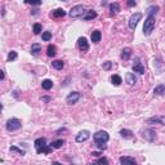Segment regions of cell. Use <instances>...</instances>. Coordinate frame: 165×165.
<instances>
[{
  "instance_id": "obj_44",
  "label": "cell",
  "mask_w": 165,
  "mask_h": 165,
  "mask_svg": "<svg viewBox=\"0 0 165 165\" xmlns=\"http://www.w3.org/2000/svg\"><path fill=\"white\" fill-rule=\"evenodd\" d=\"M92 165H97V164H92Z\"/></svg>"
},
{
  "instance_id": "obj_39",
  "label": "cell",
  "mask_w": 165,
  "mask_h": 165,
  "mask_svg": "<svg viewBox=\"0 0 165 165\" xmlns=\"http://www.w3.org/2000/svg\"><path fill=\"white\" fill-rule=\"evenodd\" d=\"M4 78H5V74H4V71H3V70H0V80H4Z\"/></svg>"
},
{
  "instance_id": "obj_23",
  "label": "cell",
  "mask_w": 165,
  "mask_h": 165,
  "mask_svg": "<svg viewBox=\"0 0 165 165\" xmlns=\"http://www.w3.org/2000/svg\"><path fill=\"white\" fill-rule=\"evenodd\" d=\"M52 66H53V68H56V70H62V68L65 67V62L61 61V59H57V61L52 62Z\"/></svg>"
},
{
  "instance_id": "obj_36",
  "label": "cell",
  "mask_w": 165,
  "mask_h": 165,
  "mask_svg": "<svg viewBox=\"0 0 165 165\" xmlns=\"http://www.w3.org/2000/svg\"><path fill=\"white\" fill-rule=\"evenodd\" d=\"M126 4H128V7H136L137 3L134 1V0H128V3H126Z\"/></svg>"
},
{
  "instance_id": "obj_27",
  "label": "cell",
  "mask_w": 165,
  "mask_h": 165,
  "mask_svg": "<svg viewBox=\"0 0 165 165\" xmlns=\"http://www.w3.org/2000/svg\"><path fill=\"white\" fill-rule=\"evenodd\" d=\"M159 9H160V8H159V5H152V7H150L147 9V14L148 16H155L156 13L159 12Z\"/></svg>"
},
{
  "instance_id": "obj_26",
  "label": "cell",
  "mask_w": 165,
  "mask_h": 165,
  "mask_svg": "<svg viewBox=\"0 0 165 165\" xmlns=\"http://www.w3.org/2000/svg\"><path fill=\"white\" fill-rule=\"evenodd\" d=\"M130 54H132V49L130 48H124L123 53H121V58L124 59V61H128L129 57H130Z\"/></svg>"
},
{
  "instance_id": "obj_4",
  "label": "cell",
  "mask_w": 165,
  "mask_h": 165,
  "mask_svg": "<svg viewBox=\"0 0 165 165\" xmlns=\"http://www.w3.org/2000/svg\"><path fill=\"white\" fill-rule=\"evenodd\" d=\"M7 130L8 132H16L18 130V129L22 126V123L20 119H16V117H13V119H9L7 121Z\"/></svg>"
},
{
  "instance_id": "obj_31",
  "label": "cell",
  "mask_w": 165,
  "mask_h": 165,
  "mask_svg": "<svg viewBox=\"0 0 165 165\" xmlns=\"http://www.w3.org/2000/svg\"><path fill=\"white\" fill-rule=\"evenodd\" d=\"M41 30H43V27H41V23H35L34 26H32V31H34V34H36V35L40 34Z\"/></svg>"
},
{
  "instance_id": "obj_7",
  "label": "cell",
  "mask_w": 165,
  "mask_h": 165,
  "mask_svg": "<svg viewBox=\"0 0 165 165\" xmlns=\"http://www.w3.org/2000/svg\"><path fill=\"white\" fill-rule=\"evenodd\" d=\"M133 71H134V72H137V74H139V75H143V74L146 72L145 66L142 65V62L139 61L138 57L136 58V62L133 63Z\"/></svg>"
},
{
  "instance_id": "obj_12",
  "label": "cell",
  "mask_w": 165,
  "mask_h": 165,
  "mask_svg": "<svg viewBox=\"0 0 165 165\" xmlns=\"http://www.w3.org/2000/svg\"><path fill=\"white\" fill-rule=\"evenodd\" d=\"M101 38H102V32L100 31V30H94V31L92 32V35H90V39H92L93 43L98 44L101 41Z\"/></svg>"
},
{
  "instance_id": "obj_34",
  "label": "cell",
  "mask_w": 165,
  "mask_h": 165,
  "mask_svg": "<svg viewBox=\"0 0 165 165\" xmlns=\"http://www.w3.org/2000/svg\"><path fill=\"white\" fill-rule=\"evenodd\" d=\"M95 164L97 165H108V160H107L106 158H100Z\"/></svg>"
},
{
  "instance_id": "obj_9",
  "label": "cell",
  "mask_w": 165,
  "mask_h": 165,
  "mask_svg": "<svg viewBox=\"0 0 165 165\" xmlns=\"http://www.w3.org/2000/svg\"><path fill=\"white\" fill-rule=\"evenodd\" d=\"M78 48L80 49L81 52H88L89 50V43H88L87 38H79L78 40Z\"/></svg>"
},
{
  "instance_id": "obj_14",
  "label": "cell",
  "mask_w": 165,
  "mask_h": 165,
  "mask_svg": "<svg viewBox=\"0 0 165 165\" xmlns=\"http://www.w3.org/2000/svg\"><path fill=\"white\" fill-rule=\"evenodd\" d=\"M34 145H35V148H36V152H39L41 148L46 146V139L45 138H38Z\"/></svg>"
},
{
  "instance_id": "obj_22",
  "label": "cell",
  "mask_w": 165,
  "mask_h": 165,
  "mask_svg": "<svg viewBox=\"0 0 165 165\" xmlns=\"http://www.w3.org/2000/svg\"><path fill=\"white\" fill-rule=\"evenodd\" d=\"M164 93H165V85L164 84L158 85V87L153 89V94H156V95H163Z\"/></svg>"
},
{
  "instance_id": "obj_38",
  "label": "cell",
  "mask_w": 165,
  "mask_h": 165,
  "mask_svg": "<svg viewBox=\"0 0 165 165\" xmlns=\"http://www.w3.org/2000/svg\"><path fill=\"white\" fill-rule=\"evenodd\" d=\"M26 4H30V5H40L41 1H26Z\"/></svg>"
},
{
  "instance_id": "obj_16",
  "label": "cell",
  "mask_w": 165,
  "mask_h": 165,
  "mask_svg": "<svg viewBox=\"0 0 165 165\" xmlns=\"http://www.w3.org/2000/svg\"><path fill=\"white\" fill-rule=\"evenodd\" d=\"M120 136L125 139H132L134 137V133L130 129H121V130H120Z\"/></svg>"
},
{
  "instance_id": "obj_6",
  "label": "cell",
  "mask_w": 165,
  "mask_h": 165,
  "mask_svg": "<svg viewBox=\"0 0 165 165\" xmlns=\"http://www.w3.org/2000/svg\"><path fill=\"white\" fill-rule=\"evenodd\" d=\"M80 93L79 92H71L70 94L66 97V103L67 104H75L76 102H78L79 100H80Z\"/></svg>"
},
{
  "instance_id": "obj_40",
  "label": "cell",
  "mask_w": 165,
  "mask_h": 165,
  "mask_svg": "<svg viewBox=\"0 0 165 165\" xmlns=\"http://www.w3.org/2000/svg\"><path fill=\"white\" fill-rule=\"evenodd\" d=\"M101 152H97V151H94V152H92V156H94V158H100Z\"/></svg>"
},
{
  "instance_id": "obj_41",
  "label": "cell",
  "mask_w": 165,
  "mask_h": 165,
  "mask_svg": "<svg viewBox=\"0 0 165 165\" xmlns=\"http://www.w3.org/2000/svg\"><path fill=\"white\" fill-rule=\"evenodd\" d=\"M41 100H43V101H45V102H49V101H50V98H49V97H43V98H41Z\"/></svg>"
},
{
  "instance_id": "obj_10",
  "label": "cell",
  "mask_w": 165,
  "mask_h": 165,
  "mask_svg": "<svg viewBox=\"0 0 165 165\" xmlns=\"http://www.w3.org/2000/svg\"><path fill=\"white\" fill-rule=\"evenodd\" d=\"M142 136H143V138L147 139L148 142H153L155 141V138H156V133H155L153 129H145Z\"/></svg>"
},
{
  "instance_id": "obj_42",
  "label": "cell",
  "mask_w": 165,
  "mask_h": 165,
  "mask_svg": "<svg viewBox=\"0 0 165 165\" xmlns=\"http://www.w3.org/2000/svg\"><path fill=\"white\" fill-rule=\"evenodd\" d=\"M52 165H62V164H59L58 161H53V163H52Z\"/></svg>"
},
{
  "instance_id": "obj_13",
  "label": "cell",
  "mask_w": 165,
  "mask_h": 165,
  "mask_svg": "<svg viewBox=\"0 0 165 165\" xmlns=\"http://www.w3.org/2000/svg\"><path fill=\"white\" fill-rule=\"evenodd\" d=\"M125 81H126V84H129V85H136V82H137V76L134 75L133 72H128L125 75Z\"/></svg>"
},
{
  "instance_id": "obj_21",
  "label": "cell",
  "mask_w": 165,
  "mask_h": 165,
  "mask_svg": "<svg viewBox=\"0 0 165 165\" xmlns=\"http://www.w3.org/2000/svg\"><path fill=\"white\" fill-rule=\"evenodd\" d=\"M52 87H53V81L49 80V79H45V80H43V82H41V88H43L44 90L52 89Z\"/></svg>"
},
{
  "instance_id": "obj_15",
  "label": "cell",
  "mask_w": 165,
  "mask_h": 165,
  "mask_svg": "<svg viewBox=\"0 0 165 165\" xmlns=\"http://www.w3.org/2000/svg\"><path fill=\"white\" fill-rule=\"evenodd\" d=\"M97 17V12H95V10H87V12H85V14L82 16V20L84 21H90V20H94V18Z\"/></svg>"
},
{
  "instance_id": "obj_29",
  "label": "cell",
  "mask_w": 165,
  "mask_h": 165,
  "mask_svg": "<svg viewBox=\"0 0 165 165\" xmlns=\"http://www.w3.org/2000/svg\"><path fill=\"white\" fill-rule=\"evenodd\" d=\"M17 52H14V50H12V52H9L8 53V57H7V59H8V62H12V61H14V59H17Z\"/></svg>"
},
{
  "instance_id": "obj_43",
  "label": "cell",
  "mask_w": 165,
  "mask_h": 165,
  "mask_svg": "<svg viewBox=\"0 0 165 165\" xmlns=\"http://www.w3.org/2000/svg\"><path fill=\"white\" fill-rule=\"evenodd\" d=\"M1 110H3V104L0 103V111H1Z\"/></svg>"
},
{
  "instance_id": "obj_17",
  "label": "cell",
  "mask_w": 165,
  "mask_h": 165,
  "mask_svg": "<svg viewBox=\"0 0 165 165\" xmlns=\"http://www.w3.org/2000/svg\"><path fill=\"white\" fill-rule=\"evenodd\" d=\"M30 52H31L32 56H38V54L41 52V45L39 43H34L31 45V50H30Z\"/></svg>"
},
{
  "instance_id": "obj_3",
  "label": "cell",
  "mask_w": 165,
  "mask_h": 165,
  "mask_svg": "<svg viewBox=\"0 0 165 165\" xmlns=\"http://www.w3.org/2000/svg\"><path fill=\"white\" fill-rule=\"evenodd\" d=\"M85 8L84 5H75V7L71 8V10L68 12V16L71 18H79V17H82L85 14Z\"/></svg>"
},
{
  "instance_id": "obj_11",
  "label": "cell",
  "mask_w": 165,
  "mask_h": 165,
  "mask_svg": "<svg viewBox=\"0 0 165 165\" xmlns=\"http://www.w3.org/2000/svg\"><path fill=\"white\" fill-rule=\"evenodd\" d=\"M119 161L121 165H137L136 159L132 158V156H121L119 159Z\"/></svg>"
},
{
  "instance_id": "obj_28",
  "label": "cell",
  "mask_w": 165,
  "mask_h": 165,
  "mask_svg": "<svg viewBox=\"0 0 165 165\" xmlns=\"http://www.w3.org/2000/svg\"><path fill=\"white\" fill-rule=\"evenodd\" d=\"M65 143H66L65 139H57V141L52 142V148H61Z\"/></svg>"
},
{
  "instance_id": "obj_35",
  "label": "cell",
  "mask_w": 165,
  "mask_h": 165,
  "mask_svg": "<svg viewBox=\"0 0 165 165\" xmlns=\"http://www.w3.org/2000/svg\"><path fill=\"white\" fill-rule=\"evenodd\" d=\"M111 66H112V62H110V61L104 62L103 63V70H110V68H111Z\"/></svg>"
},
{
  "instance_id": "obj_8",
  "label": "cell",
  "mask_w": 165,
  "mask_h": 165,
  "mask_svg": "<svg viewBox=\"0 0 165 165\" xmlns=\"http://www.w3.org/2000/svg\"><path fill=\"white\" fill-rule=\"evenodd\" d=\"M89 137H90L89 130H81V132H79V133L76 134L75 141L78 142V143H81V142H85L87 139H89Z\"/></svg>"
},
{
  "instance_id": "obj_30",
  "label": "cell",
  "mask_w": 165,
  "mask_h": 165,
  "mask_svg": "<svg viewBox=\"0 0 165 165\" xmlns=\"http://www.w3.org/2000/svg\"><path fill=\"white\" fill-rule=\"evenodd\" d=\"M41 39L44 41H49L52 39V32L50 31H44L43 34H41Z\"/></svg>"
},
{
  "instance_id": "obj_18",
  "label": "cell",
  "mask_w": 165,
  "mask_h": 165,
  "mask_svg": "<svg viewBox=\"0 0 165 165\" xmlns=\"http://www.w3.org/2000/svg\"><path fill=\"white\" fill-rule=\"evenodd\" d=\"M52 16H53L54 18H62V17H65V16H66V12L62 9V8H57V9L53 10Z\"/></svg>"
},
{
  "instance_id": "obj_32",
  "label": "cell",
  "mask_w": 165,
  "mask_h": 165,
  "mask_svg": "<svg viewBox=\"0 0 165 165\" xmlns=\"http://www.w3.org/2000/svg\"><path fill=\"white\" fill-rule=\"evenodd\" d=\"M52 150H53V148H52L50 146H48V145H46L45 147H43V148H41V150H40L38 153H50V152H52Z\"/></svg>"
},
{
  "instance_id": "obj_37",
  "label": "cell",
  "mask_w": 165,
  "mask_h": 165,
  "mask_svg": "<svg viewBox=\"0 0 165 165\" xmlns=\"http://www.w3.org/2000/svg\"><path fill=\"white\" fill-rule=\"evenodd\" d=\"M97 147L100 148V150H106V148H107V145H106V143H100V145H97Z\"/></svg>"
},
{
  "instance_id": "obj_19",
  "label": "cell",
  "mask_w": 165,
  "mask_h": 165,
  "mask_svg": "<svg viewBox=\"0 0 165 165\" xmlns=\"http://www.w3.org/2000/svg\"><path fill=\"white\" fill-rule=\"evenodd\" d=\"M108 9H110V13H111V14H116V13L120 10L119 3H111V4L108 5Z\"/></svg>"
},
{
  "instance_id": "obj_20",
  "label": "cell",
  "mask_w": 165,
  "mask_h": 165,
  "mask_svg": "<svg viewBox=\"0 0 165 165\" xmlns=\"http://www.w3.org/2000/svg\"><path fill=\"white\" fill-rule=\"evenodd\" d=\"M148 123L150 124H160V125H164V117L163 116H153L148 119Z\"/></svg>"
},
{
  "instance_id": "obj_1",
  "label": "cell",
  "mask_w": 165,
  "mask_h": 165,
  "mask_svg": "<svg viewBox=\"0 0 165 165\" xmlns=\"http://www.w3.org/2000/svg\"><path fill=\"white\" fill-rule=\"evenodd\" d=\"M155 16H147V18H146L145 21V25H143V34L146 36H148V35H151V32L153 31V29H155Z\"/></svg>"
},
{
  "instance_id": "obj_25",
  "label": "cell",
  "mask_w": 165,
  "mask_h": 165,
  "mask_svg": "<svg viewBox=\"0 0 165 165\" xmlns=\"http://www.w3.org/2000/svg\"><path fill=\"white\" fill-rule=\"evenodd\" d=\"M111 82L115 85V87H119V85L123 82L121 76H119V75H112V76H111Z\"/></svg>"
},
{
  "instance_id": "obj_24",
  "label": "cell",
  "mask_w": 165,
  "mask_h": 165,
  "mask_svg": "<svg viewBox=\"0 0 165 165\" xmlns=\"http://www.w3.org/2000/svg\"><path fill=\"white\" fill-rule=\"evenodd\" d=\"M46 54H48V57H54L57 54V48L54 45H48V48H46Z\"/></svg>"
},
{
  "instance_id": "obj_2",
  "label": "cell",
  "mask_w": 165,
  "mask_h": 165,
  "mask_svg": "<svg viewBox=\"0 0 165 165\" xmlns=\"http://www.w3.org/2000/svg\"><path fill=\"white\" fill-rule=\"evenodd\" d=\"M93 139H94L95 145L107 143V142H108V139H110V136H108V133H107V132L100 130V132H97V133L93 136Z\"/></svg>"
},
{
  "instance_id": "obj_5",
  "label": "cell",
  "mask_w": 165,
  "mask_h": 165,
  "mask_svg": "<svg viewBox=\"0 0 165 165\" xmlns=\"http://www.w3.org/2000/svg\"><path fill=\"white\" fill-rule=\"evenodd\" d=\"M141 20H142V13H134V14L129 18V22H128L129 29H130V30H136L137 25H138V22Z\"/></svg>"
},
{
  "instance_id": "obj_33",
  "label": "cell",
  "mask_w": 165,
  "mask_h": 165,
  "mask_svg": "<svg viewBox=\"0 0 165 165\" xmlns=\"http://www.w3.org/2000/svg\"><path fill=\"white\" fill-rule=\"evenodd\" d=\"M10 152H17V153H20L21 156L25 155V151L21 150V148H17L16 146H12V147H10Z\"/></svg>"
}]
</instances>
